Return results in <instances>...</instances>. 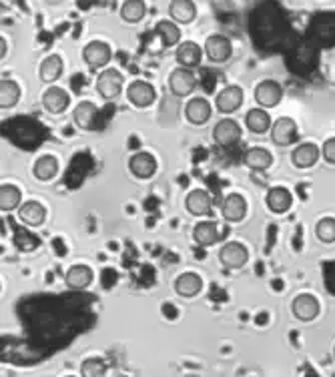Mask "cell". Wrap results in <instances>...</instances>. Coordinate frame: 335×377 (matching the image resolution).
<instances>
[{
	"instance_id": "obj_1",
	"label": "cell",
	"mask_w": 335,
	"mask_h": 377,
	"mask_svg": "<svg viewBox=\"0 0 335 377\" xmlns=\"http://www.w3.org/2000/svg\"><path fill=\"white\" fill-rule=\"evenodd\" d=\"M123 87H125V77L119 69H104L99 77H97V82H94V89L97 92L106 99V101H113L116 99L121 92H123Z\"/></svg>"
},
{
	"instance_id": "obj_2",
	"label": "cell",
	"mask_w": 335,
	"mask_h": 377,
	"mask_svg": "<svg viewBox=\"0 0 335 377\" xmlns=\"http://www.w3.org/2000/svg\"><path fill=\"white\" fill-rule=\"evenodd\" d=\"M111 58H113V50L103 40H91L82 46V60L89 69L104 70V67L111 62Z\"/></svg>"
},
{
	"instance_id": "obj_3",
	"label": "cell",
	"mask_w": 335,
	"mask_h": 377,
	"mask_svg": "<svg viewBox=\"0 0 335 377\" xmlns=\"http://www.w3.org/2000/svg\"><path fill=\"white\" fill-rule=\"evenodd\" d=\"M219 261L225 269H241L249 261V251L243 243L229 241L219 249Z\"/></svg>"
},
{
	"instance_id": "obj_4",
	"label": "cell",
	"mask_w": 335,
	"mask_h": 377,
	"mask_svg": "<svg viewBox=\"0 0 335 377\" xmlns=\"http://www.w3.org/2000/svg\"><path fill=\"white\" fill-rule=\"evenodd\" d=\"M128 103L137 109H147L157 101V89L147 80H133L127 87Z\"/></svg>"
},
{
	"instance_id": "obj_5",
	"label": "cell",
	"mask_w": 335,
	"mask_h": 377,
	"mask_svg": "<svg viewBox=\"0 0 335 377\" xmlns=\"http://www.w3.org/2000/svg\"><path fill=\"white\" fill-rule=\"evenodd\" d=\"M283 99V87L278 80H261L255 87V101L261 109H273Z\"/></svg>"
},
{
	"instance_id": "obj_6",
	"label": "cell",
	"mask_w": 335,
	"mask_h": 377,
	"mask_svg": "<svg viewBox=\"0 0 335 377\" xmlns=\"http://www.w3.org/2000/svg\"><path fill=\"white\" fill-rule=\"evenodd\" d=\"M297 135H300V129H297V123L291 119V116H281L273 123V129H271V141L278 145V147H289L297 141Z\"/></svg>"
},
{
	"instance_id": "obj_7",
	"label": "cell",
	"mask_w": 335,
	"mask_h": 377,
	"mask_svg": "<svg viewBox=\"0 0 335 377\" xmlns=\"http://www.w3.org/2000/svg\"><path fill=\"white\" fill-rule=\"evenodd\" d=\"M239 138H241V126L235 119L225 116V119L217 121V125L213 126V141L219 147H231Z\"/></svg>"
},
{
	"instance_id": "obj_8",
	"label": "cell",
	"mask_w": 335,
	"mask_h": 377,
	"mask_svg": "<svg viewBox=\"0 0 335 377\" xmlns=\"http://www.w3.org/2000/svg\"><path fill=\"white\" fill-rule=\"evenodd\" d=\"M197 87V77L195 72L191 69H183V67H177V69L169 75V91L173 92L175 97H187L195 91Z\"/></svg>"
},
{
	"instance_id": "obj_9",
	"label": "cell",
	"mask_w": 335,
	"mask_h": 377,
	"mask_svg": "<svg viewBox=\"0 0 335 377\" xmlns=\"http://www.w3.org/2000/svg\"><path fill=\"white\" fill-rule=\"evenodd\" d=\"M205 55L211 62H225L233 55L231 40L225 35H211L205 40Z\"/></svg>"
},
{
	"instance_id": "obj_10",
	"label": "cell",
	"mask_w": 335,
	"mask_h": 377,
	"mask_svg": "<svg viewBox=\"0 0 335 377\" xmlns=\"http://www.w3.org/2000/svg\"><path fill=\"white\" fill-rule=\"evenodd\" d=\"M243 104V89L237 84H229L225 89H221L215 97V106L217 113L221 114H231L235 113Z\"/></svg>"
},
{
	"instance_id": "obj_11",
	"label": "cell",
	"mask_w": 335,
	"mask_h": 377,
	"mask_svg": "<svg viewBox=\"0 0 335 377\" xmlns=\"http://www.w3.org/2000/svg\"><path fill=\"white\" fill-rule=\"evenodd\" d=\"M291 313L295 315V319L303 321V323L313 321L319 315V301L309 293H301L291 301Z\"/></svg>"
},
{
	"instance_id": "obj_12",
	"label": "cell",
	"mask_w": 335,
	"mask_h": 377,
	"mask_svg": "<svg viewBox=\"0 0 335 377\" xmlns=\"http://www.w3.org/2000/svg\"><path fill=\"white\" fill-rule=\"evenodd\" d=\"M221 215L229 223H239L247 217V201L239 193H229L221 203Z\"/></svg>"
},
{
	"instance_id": "obj_13",
	"label": "cell",
	"mask_w": 335,
	"mask_h": 377,
	"mask_svg": "<svg viewBox=\"0 0 335 377\" xmlns=\"http://www.w3.org/2000/svg\"><path fill=\"white\" fill-rule=\"evenodd\" d=\"M175 60H177L179 67L193 70L195 67L201 65V60H203V50H201V46L193 43V40H183L181 45L177 46V50H175Z\"/></svg>"
},
{
	"instance_id": "obj_14",
	"label": "cell",
	"mask_w": 335,
	"mask_h": 377,
	"mask_svg": "<svg viewBox=\"0 0 335 377\" xmlns=\"http://www.w3.org/2000/svg\"><path fill=\"white\" fill-rule=\"evenodd\" d=\"M319 155H322V149L315 143H301L291 151V165L295 169H312L319 160Z\"/></svg>"
},
{
	"instance_id": "obj_15",
	"label": "cell",
	"mask_w": 335,
	"mask_h": 377,
	"mask_svg": "<svg viewBox=\"0 0 335 377\" xmlns=\"http://www.w3.org/2000/svg\"><path fill=\"white\" fill-rule=\"evenodd\" d=\"M128 171L133 173L137 179H150L157 171V159L147 151L135 153L128 159Z\"/></svg>"
},
{
	"instance_id": "obj_16",
	"label": "cell",
	"mask_w": 335,
	"mask_h": 377,
	"mask_svg": "<svg viewBox=\"0 0 335 377\" xmlns=\"http://www.w3.org/2000/svg\"><path fill=\"white\" fill-rule=\"evenodd\" d=\"M16 217L23 223V227H40L47 219V209L38 201H26L21 205Z\"/></svg>"
},
{
	"instance_id": "obj_17",
	"label": "cell",
	"mask_w": 335,
	"mask_h": 377,
	"mask_svg": "<svg viewBox=\"0 0 335 377\" xmlns=\"http://www.w3.org/2000/svg\"><path fill=\"white\" fill-rule=\"evenodd\" d=\"M211 113H213V109L205 97H193L187 101L185 116L191 125H205L211 119Z\"/></svg>"
},
{
	"instance_id": "obj_18",
	"label": "cell",
	"mask_w": 335,
	"mask_h": 377,
	"mask_svg": "<svg viewBox=\"0 0 335 377\" xmlns=\"http://www.w3.org/2000/svg\"><path fill=\"white\" fill-rule=\"evenodd\" d=\"M185 209L195 217H207L209 213L213 211L211 195L207 191H203V189L189 191V195L185 197Z\"/></svg>"
},
{
	"instance_id": "obj_19",
	"label": "cell",
	"mask_w": 335,
	"mask_h": 377,
	"mask_svg": "<svg viewBox=\"0 0 335 377\" xmlns=\"http://www.w3.org/2000/svg\"><path fill=\"white\" fill-rule=\"evenodd\" d=\"M70 104L69 92L60 87H48L45 94H43V106L47 109L50 114H62Z\"/></svg>"
},
{
	"instance_id": "obj_20",
	"label": "cell",
	"mask_w": 335,
	"mask_h": 377,
	"mask_svg": "<svg viewBox=\"0 0 335 377\" xmlns=\"http://www.w3.org/2000/svg\"><path fill=\"white\" fill-rule=\"evenodd\" d=\"M265 203L271 213H275V215H285L289 209H291V205H293V197H291L289 189H285V187H271V189L267 191Z\"/></svg>"
},
{
	"instance_id": "obj_21",
	"label": "cell",
	"mask_w": 335,
	"mask_h": 377,
	"mask_svg": "<svg viewBox=\"0 0 335 377\" xmlns=\"http://www.w3.org/2000/svg\"><path fill=\"white\" fill-rule=\"evenodd\" d=\"M245 126L253 135H265L267 131L271 133L273 121H271V114L267 113L265 109L257 106V109H249V113L245 114Z\"/></svg>"
},
{
	"instance_id": "obj_22",
	"label": "cell",
	"mask_w": 335,
	"mask_h": 377,
	"mask_svg": "<svg viewBox=\"0 0 335 377\" xmlns=\"http://www.w3.org/2000/svg\"><path fill=\"white\" fill-rule=\"evenodd\" d=\"M193 239L199 247H213L219 239V225L215 221H201L193 229Z\"/></svg>"
},
{
	"instance_id": "obj_23",
	"label": "cell",
	"mask_w": 335,
	"mask_h": 377,
	"mask_svg": "<svg viewBox=\"0 0 335 377\" xmlns=\"http://www.w3.org/2000/svg\"><path fill=\"white\" fill-rule=\"evenodd\" d=\"M201 289H203V279H201V275L187 271V273H181L175 279V291H177L181 297H195V295L201 293Z\"/></svg>"
},
{
	"instance_id": "obj_24",
	"label": "cell",
	"mask_w": 335,
	"mask_h": 377,
	"mask_svg": "<svg viewBox=\"0 0 335 377\" xmlns=\"http://www.w3.org/2000/svg\"><path fill=\"white\" fill-rule=\"evenodd\" d=\"M93 269L89 265H72L65 275V283L69 289H84L93 283Z\"/></svg>"
},
{
	"instance_id": "obj_25",
	"label": "cell",
	"mask_w": 335,
	"mask_h": 377,
	"mask_svg": "<svg viewBox=\"0 0 335 377\" xmlns=\"http://www.w3.org/2000/svg\"><path fill=\"white\" fill-rule=\"evenodd\" d=\"M97 114H99V109H97V104L91 103V101H81V103L75 106V111H72L75 123H77V126L82 129V131H91V129H94Z\"/></svg>"
},
{
	"instance_id": "obj_26",
	"label": "cell",
	"mask_w": 335,
	"mask_h": 377,
	"mask_svg": "<svg viewBox=\"0 0 335 377\" xmlns=\"http://www.w3.org/2000/svg\"><path fill=\"white\" fill-rule=\"evenodd\" d=\"M33 175H35L36 181H53L58 175V159L55 155H43L35 160L33 165Z\"/></svg>"
},
{
	"instance_id": "obj_27",
	"label": "cell",
	"mask_w": 335,
	"mask_h": 377,
	"mask_svg": "<svg viewBox=\"0 0 335 377\" xmlns=\"http://www.w3.org/2000/svg\"><path fill=\"white\" fill-rule=\"evenodd\" d=\"M169 16H171L173 23H193L197 16L195 2H191V0H173V2L169 4Z\"/></svg>"
},
{
	"instance_id": "obj_28",
	"label": "cell",
	"mask_w": 335,
	"mask_h": 377,
	"mask_svg": "<svg viewBox=\"0 0 335 377\" xmlns=\"http://www.w3.org/2000/svg\"><path fill=\"white\" fill-rule=\"evenodd\" d=\"M155 36L161 38L163 46H179L181 45V28L177 26V23L165 18L155 24Z\"/></svg>"
},
{
	"instance_id": "obj_29",
	"label": "cell",
	"mask_w": 335,
	"mask_h": 377,
	"mask_svg": "<svg viewBox=\"0 0 335 377\" xmlns=\"http://www.w3.org/2000/svg\"><path fill=\"white\" fill-rule=\"evenodd\" d=\"M23 193L16 185L4 183L0 187V211L2 213H11L14 209H21Z\"/></svg>"
},
{
	"instance_id": "obj_30",
	"label": "cell",
	"mask_w": 335,
	"mask_h": 377,
	"mask_svg": "<svg viewBox=\"0 0 335 377\" xmlns=\"http://www.w3.org/2000/svg\"><path fill=\"white\" fill-rule=\"evenodd\" d=\"M60 75H62V58L58 57V55L47 57L40 62V67H38V79H40V82L50 84V82L60 79Z\"/></svg>"
},
{
	"instance_id": "obj_31",
	"label": "cell",
	"mask_w": 335,
	"mask_h": 377,
	"mask_svg": "<svg viewBox=\"0 0 335 377\" xmlns=\"http://www.w3.org/2000/svg\"><path fill=\"white\" fill-rule=\"evenodd\" d=\"M273 163V155L263 147H251L245 153V165L253 171H265Z\"/></svg>"
},
{
	"instance_id": "obj_32",
	"label": "cell",
	"mask_w": 335,
	"mask_h": 377,
	"mask_svg": "<svg viewBox=\"0 0 335 377\" xmlns=\"http://www.w3.org/2000/svg\"><path fill=\"white\" fill-rule=\"evenodd\" d=\"M21 99V87L12 79L0 80V106L2 109H12Z\"/></svg>"
},
{
	"instance_id": "obj_33",
	"label": "cell",
	"mask_w": 335,
	"mask_h": 377,
	"mask_svg": "<svg viewBox=\"0 0 335 377\" xmlns=\"http://www.w3.org/2000/svg\"><path fill=\"white\" fill-rule=\"evenodd\" d=\"M147 14V4L143 0H125L121 4V18L125 23H141Z\"/></svg>"
},
{
	"instance_id": "obj_34",
	"label": "cell",
	"mask_w": 335,
	"mask_h": 377,
	"mask_svg": "<svg viewBox=\"0 0 335 377\" xmlns=\"http://www.w3.org/2000/svg\"><path fill=\"white\" fill-rule=\"evenodd\" d=\"M109 366L101 357H89L81 366V377H106Z\"/></svg>"
},
{
	"instance_id": "obj_35",
	"label": "cell",
	"mask_w": 335,
	"mask_h": 377,
	"mask_svg": "<svg viewBox=\"0 0 335 377\" xmlns=\"http://www.w3.org/2000/svg\"><path fill=\"white\" fill-rule=\"evenodd\" d=\"M315 235H317V239L322 241V243H327V245L335 243V219H319V223L315 225Z\"/></svg>"
},
{
	"instance_id": "obj_36",
	"label": "cell",
	"mask_w": 335,
	"mask_h": 377,
	"mask_svg": "<svg viewBox=\"0 0 335 377\" xmlns=\"http://www.w3.org/2000/svg\"><path fill=\"white\" fill-rule=\"evenodd\" d=\"M38 243H40V241L36 239V235L28 233V231H18V233L14 235V245L24 253L35 251L36 247H38Z\"/></svg>"
},
{
	"instance_id": "obj_37",
	"label": "cell",
	"mask_w": 335,
	"mask_h": 377,
	"mask_svg": "<svg viewBox=\"0 0 335 377\" xmlns=\"http://www.w3.org/2000/svg\"><path fill=\"white\" fill-rule=\"evenodd\" d=\"M322 157L325 159V163L335 165V137L327 138V141H325L324 147H322Z\"/></svg>"
},
{
	"instance_id": "obj_38",
	"label": "cell",
	"mask_w": 335,
	"mask_h": 377,
	"mask_svg": "<svg viewBox=\"0 0 335 377\" xmlns=\"http://www.w3.org/2000/svg\"><path fill=\"white\" fill-rule=\"evenodd\" d=\"M4 57H6V38L2 36V38H0V58Z\"/></svg>"
},
{
	"instance_id": "obj_39",
	"label": "cell",
	"mask_w": 335,
	"mask_h": 377,
	"mask_svg": "<svg viewBox=\"0 0 335 377\" xmlns=\"http://www.w3.org/2000/svg\"><path fill=\"white\" fill-rule=\"evenodd\" d=\"M67 377H75V376H67Z\"/></svg>"
},
{
	"instance_id": "obj_40",
	"label": "cell",
	"mask_w": 335,
	"mask_h": 377,
	"mask_svg": "<svg viewBox=\"0 0 335 377\" xmlns=\"http://www.w3.org/2000/svg\"><path fill=\"white\" fill-rule=\"evenodd\" d=\"M334 354H335V349H334Z\"/></svg>"
}]
</instances>
